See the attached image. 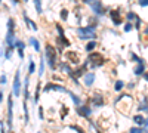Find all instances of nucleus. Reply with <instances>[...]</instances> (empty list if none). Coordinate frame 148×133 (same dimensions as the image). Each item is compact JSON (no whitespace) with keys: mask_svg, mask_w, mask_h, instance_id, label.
Segmentation results:
<instances>
[{"mask_svg":"<svg viewBox=\"0 0 148 133\" xmlns=\"http://www.w3.org/2000/svg\"><path fill=\"white\" fill-rule=\"evenodd\" d=\"M95 28H96V27H93V25H90V27H80V28H77V35H79V39H82V40H89V39L96 37V34H95Z\"/></svg>","mask_w":148,"mask_h":133,"instance_id":"obj_1","label":"nucleus"},{"mask_svg":"<svg viewBox=\"0 0 148 133\" xmlns=\"http://www.w3.org/2000/svg\"><path fill=\"white\" fill-rule=\"evenodd\" d=\"M46 62L52 70L56 67V52L52 44H46Z\"/></svg>","mask_w":148,"mask_h":133,"instance_id":"obj_2","label":"nucleus"},{"mask_svg":"<svg viewBox=\"0 0 148 133\" xmlns=\"http://www.w3.org/2000/svg\"><path fill=\"white\" fill-rule=\"evenodd\" d=\"M88 62H90V65L95 68V67H101L104 62H105V59L101 53H98V52H90L89 58H88Z\"/></svg>","mask_w":148,"mask_h":133,"instance_id":"obj_3","label":"nucleus"},{"mask_svg":"<svg viewBox=\"0 0 148 133\" xmlns=\"http://www.w3.org/2000/svg\"><path fill=\"white\" fill-rule=\"evenodd\" d=\"M86 5L90 6V9L93 10L95 15H98V16L104 15V8H102V3L99 0H86Z\"/></svg>","mask_w":148,"mask_h":133,"instance_id":"obj_4","label":"nucleus"},{"mask_svg":"<svg viewBox=\"0 0 148 133\" xmlns=\"http://www.w3.org/2000/svg\"><path fill=\"white\" fill-rule=\"evenodd\" d=\"M49 90H55V92L68 93V90H67L64 86H59V84H55V83H47L46 86H45V92H49Z\"/></svg>","mask_w":148,"mask_h":133,"instance_id":"obj_5","label":"nucleus"},{"mask_svg":"<svg viewBox=\"0 0 148 133\" xmlns=\"http://www.w3.org/2000/svg\"><path fill=\"white\" fill-rule=\"evenodd\" d=\"M12 120H14V110H12V98H8V126L12 129Z\"/></svg>","mask_w":148,"mask_h":133,"instance_id":"obj_6","label":"nucleus"},{"mask_svg":"<svg viewBox=\"0 0 148 133\" xmlns=\"http://www.w3.org/2000/svg\"><path fill=\"white\" fill-rule=\"evenodd\" d=\"M76 111H77L79 115H82V117H84V118H89V117H90V113H92L89 106H82V105H77Z\"/></svg>","mask_w":148,"mask_h":133,"instance_id":"obj_7","label":"nucleus"},{"mask_svg":"<svg viewBox=\"0 0 148 133\" xmlns=\"http://www.w3.org/2000/svg\"><path fill=\"white\" fill-rule=\"evenodd\" d=\"M14 95L19 96L21 95V80H19V71L16 72L15 80H14Z\"/></svg>","mask_w":148,"mask_h":133,"instance_id":"obj_8","label":"nucleus"},{"mask_svg":"<svg viewBox=\"0 0 148 133\" xmlns=\"http://www.w3.org/2000/svg\"><path fill=\"white\" fill-rule=\"evenodd\" d=\"M65 58L71 64H79L80 62V58H79V55L76 52H65Z\"/></svg>","mask_w":148,"mask_h":133,"instance_id":"obj_9","label":"nucleus"},{"mask_svg":"<svg viewBox=\"0 0 148 133\" xmlns=\"http://www.w3.org/2000/svg\"><path fill=\"white\" fill-rule=\"evenodd\" d=\"M90 102H92L93 106H102V105H104V98H102V95H93L92 99H90Z\"/></svg>","mask_w":148,"mask_h":133,"instance_id":"obj_10","label":"nucleus"},{"mask_svg":"<svg viewBox=\"0 0 148 133\" xmlns=\"http://www.w3.org/2000/svg\"><path fill=\"white\" fill-rule=\"evenodd\" d=\"M110 16H111V19H113V22L116 24V25H120L121 21H123L121 16H120V12H119V10H111Z\"/></svg>","mask_w":148,"mask_h":133,"instance_id":"obj_11","label":"nucleus"},{"mask_svg":"<svg viewBox=\"0 0 148 133\" xmlns=\"http://www.w3.org/2000/svg\"><path fill=\"white\" fill-rule=\"evenodd\" d=\"M93 81H95V74H93V72H86V74H84V84H86V86H92V84H93Z\"/></svg>","mask_w":148,"mask_h":133,"instance_id":"obj_12","label":"nucleus"},{"mask_svg":"<svg viewBox=\"0 0 148 133\" xmlns=\"http://www.w3.org/2000/svg\"><path fill=\"white\" fill-rule=\"evenodd\" d=\"M144 71H145V64L144 62H139L133 72H135V76H141V74H144Z\"/></svg>","mask_w":148,"mask_h":133,"instance_id":"obj_13","label":"nucleus"},{"mask_svg":"<svg viewBox=\"0 0 148 133\" xmlns=\"http://www.w3.org/2000/svg\"><path fill=\"white\" fill-rule=\"evenodd\" d=\"M15 46L18 47V53H19V56L24 58V43H22L21 40H16V42H15Z\"/></svg>","mask_w":148,"mask_h":133,"instance_id":"obj_14","label":"nucleus"},{"mask_svg":"<svg viewBox=\"0 0 148 133\" xmlns=\"http://www.w3.org/2000/svg\"><path fill=\"white\" fill-rule=\"evenodd\" d=\"M30 44H33V47H34L36 52H40V43L37 42L34 37H30Z\"/></svg>","mask_w":148,"mask_h":133,"instance_id":"obj_15","label":"nucleus"},{"mask_svg":"<svg viewBox=\"0 0 148 133\" xmlns=\"http://www.w3.org/2000/svg\"><path fill=\"white\" fill-rule=\"evenodd\" d=\"M68 95H70V98L73 99V102H74V104H76V105H80V104H82V99L79 98V96H77V95H74V93H71L70 90H68Z\"/></svg>","mask_w":148,"mask_h":133,"instance_id":"obj_16","label":"nucleus"},{"mask_svg":"<svg viewBox=\"0 0 148 133\" xmlns=\"http://www.w3.org/2000/svg\"><path fill=\"white\" fill-rule=\"evenodd\" d=\"M74 74H76V76H84L86 74V64L82 65L80 68H77L76 71H74Z\"/></svg>","mask_w":148,"mask_h":133,"instance_id":"obj_17","label":"nucleus"},{"mask_svg":"<svg viewBox=\"0 0 148 133\" xmlns=\"http://www.w3.org/2000/svg\"><path fill=\"white\" fill-rule=\"evenodd\" d=\"M133 121L136 123V124H139V126H144V121H145V118H144L142 115H135V117H133Z\"/></svg>","mask_w":148,"mask_h":133,"instance_id":"obj_18","label":"nucleus"},{"mask_svg":"<svg viewBox=\"0 0 148 133\" xmlns=\"http://www.w3.org/2000/svg\"><path fill=\"white\" fill-rule=\"evenodd\" d=\"M43 74H45V58L42 56V58H40V68H39V76L42 77Z\"/></svg>","mask_w":148,"mask_h":133,"instance_id":"obj_19","label":"nucleus"},{"mask_svg":"<svg viewBox=\"0 0 148 133\" xmlns=\"http://www.w3.org/2000/svg\"><path fill=\"white\" fill-rule=\"evenodd\" d=\"M138 110H139V111H145V113H148V99H144V102L139 105Z\"/></svg>","mask_w":148,"mask_h":133,"instance_id":"obj_20","label":"nucleus"},{"mask_svg":"<svg viewBox=\"0 0 148 133\" xmlns=\"http://www.w3.org/2000/svg\"><path fill=\"white\" fill-rule=\"evenodd\" d=\"M34 5H36V10H37V14L42 15V0H34Z\"/></svg>","mask_w":148,"mask_h":133,"instance_id":"obj_21","label":"nucleus"},{"mask_svg":"<svg viewBox=\"0 0 148 133\" xmlns=\"http://www.w3.org/2000/svg\"><path fill=\"white\" fill-rule=\"evenodd\" d=\"M123 87H125V83H123L121 80H117V81H116V84H114V89H116L117 92H120Z\"/></svg>","mask_w":148,"mask_h":133,"instance_id":"obj_22","label":"nucleus"},{"mask_svg":"<svg viewBox=\"0 0 148 133\" xmlns=\"http://www.w3.org/2000/svg\"><path fill=\"white\" fill-rule=\"evenodd\" d=\"M24 18H25V22L28 24V25H31V28H33L34 31H37V30H39V28H37V25H36V24H34L31 19H28V16H27V15H24Z\"/></svg>","mask_w":148,"mask_h":133,"instance_id":"obj_23","label":"nucleus"},{"mask_svg":"<svg viewBox=\"0 0 148 133\" xmlns=\"http://www.w3.org/2000/svg\"><path fill=\"white\" fill-rule=\"evenodd\" d=\"M95 47H96V43H95V42H89L88 44H86V47H84V49L88 50V52H92V50L95 49Z\"/></svg>","mask_w":148,"mask_h":133,"instance_id":"obj_24","label":"nucleus"},{"mask_svg":"<svg viewBox=\"0 0 148 133\" xmlns=\"http://www.w3.org/2000/svg\"><path fill=\"white\" fill-rule=\"evenodd\" d=\"M126 18H127L129 21H135V19L138 18V15L135 14V12H127V14H126Z\"/></svg>","mask_w":148,"mask_h":133,"instance_id":"obj_25","label":"nucleus"},{"mask_svg":"<svg viewBox=\"0 0 148 133\" xmlns=\"http://www.w3.org/2000/svg\"><path fill=\"white\" fill-rule=\"evenodd\" d=\"M61 18H62V19H67V18H68V10H67V9L61 10Z\"/></svg>","mask_w":148,"mask_h":133,"instance_id":"obj_26","label":"nucleus"},{"mask_svg":"<svg viewBox=\"0 0 148 133\" xmlns=\"http://www.w3.org/2000/svg\"><path fill=\"white\" fill-rule=\"evenodd\" d=\"M34 68H36L34 62H33V61H30V65H28V72H30V74H33V72H34Z\"/></svg>","mask_w":148,"mask_h":133,"instance_id":"obj_27","label":"nucleus"},{"mask_svg":"<svg viewBox=\"0 0 148 133\" xmlns=\"http://www.w3.org/2000/svg\"><path fill=\"white\" fill-rule=\"evenodd\" d=\"M132 58H133V61L136 62V64H139V62H144L142 59H141L139 56H136V55H135V53H132Z\"/></svg>","mask_w":148,"mask_h":133,"instance_id":"obj_28","label":"nucleus"},{"mask_svg":"<svg viewBox=\"0 0 148 133\" xmlns=\"http://www.w3.org/2000/svg\"><path fill=\"white\" fill-rule=\"evenodd\" d=\"M130 132H133V133H142V132H145V130L141 129V127H133V129H130Z\"/></svg>","mask_w":148,"mask_h":133,"instance_id":"obj_29","label":"nucleus"},{"mask_svg":"<svg viewBox=\"0 0 148 133\" xmlns=\"http://www.w3.org/2000/svg\"><path fill=\"white\" fill-rule=\"evenodd\" d=\"M130 30H132V24H130V22H126V24H125V31L127 33V31H130Z\"/></svg>","mask_w":148,"mask_h":133,"instance_id":"obj_30","label":"nucleus"},{"mask_svg":"<svg viewBox=\"0 0 148 133\" xmlns=\"http://www.w3.org/2000/svg\"><path fill=\"white\" fill-rule=\"evenodd\" d=\"M139 6H142V8H145V6H148V0H139Z\"/></svg>","mask_w":148,"mask_h":133,"instance_id":"obj_31","label":"nucleus"},{"mask_svg":"<svg viewBox=\"0 0 148 133\" xmlns=\"http://www.w3.org/2000/svg\"><path fill=\"white\" fill-rule=\"evenodd\" d=\"M70 129H73V130H77V132H84L80 126H70Z\"/></svg>","mask_w":148,"mask_h":133,"instance_id":"obj_32","label":"nucleus"},{"mask_svg":"<svg viewBox=\"0 0 148 133\" xmlns=\"http://www.w3.org/2000/svg\"><path fill=\"white\" fill-rule=\"evenodd\" d=\"M6 80H8V78H6V76H2V77H0V84H5V83H6Z\"/></svg>","mask_w":148,"mask_h":133,"instance_id":"obj_33","label":"nucleus"},{"mask_svg":"<svg viewBox=\"0 0 148 133\" xmlns=\"http://www.w3.org/2000/svg\"><path fill=\"white\" fill-rule=\"evenodd\" d=\"M39 115H40V118L43 120V110H42V106H40V110H39Z\"/></svg>","mask_w":148,"mask_h":133,"instance_id":"obj_34","label":"nucleus"},{"mask_svg":"<svg viewBox=\"0 0 148 133\" xmlns=\"http://www.w3.org/2000/svg\"><path fill=\"white\" fill-rule=\"evenodd\" d=\"M2 101H3V93L0 92V102H2Z\"/></svg>","mask_w":148,"mask_h":133,"instance_id":"obj_35","label":"nucleus"},{"mask_svg":"<svg viewBox=\"0 0 148 133\" xmlns=\"http://www.w3.org/2000/svg\"><path fill=\"white\" fill-rule=\"evenodd\" d=\"M144 78H145V80L148 81V74H144Z\"/></svg>","mask_w":148,"mask_h":133,"instance_id":"obj_36","label":"nucleus"},{"mask_svg":"<svg viewBox=\"0 0 148 133\" xmlns=\"http://www.w3.org/2000/svg\"><path fill=\"white\" fill-rule=\"evenodd\" d=\"M145 34H147V35H148V27H147V28H145Z\"/></svg>","mask_w":148,"mask_h":133,"instance_id":"obj_37","label":"nucleus"},{"mask_svg":"<svg viewBox=\"0 0 148 133\" xmlns=\"http://www.w3.org/2000/svg\"><path fill=\"white\" fill-rule=\"evenodd\" d=\"M24 2H28V0H24Z\"/></svg>","mask_w":148,"mask_h":133,"instance_id":"obj_38","label":"nucleus"},{"mask_svg":"<svg viewBox=\"0 0 148 133\" xmlns=\"http://www.w3.org/2000/svg\"><path fill=\"white\" fill-rule=\"evenodd\" d=\"M0 3H2V0H0Z\"/></svg>","mask_w":148,"mask_h":133,"instance_id":"obj_39","label":"nucleus"}]
</instances>
